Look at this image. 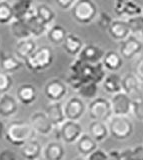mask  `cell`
Wrapping results in <instances>:
<instances>
[{"label": "cell", "mask_w": 143, "mask_h": 160, "mask_svg": "<svg viewBox=\"0 0 143 160\" xmlns=\"http://www.w3.org/2000/svg\"><path fill=\"white\" fill-rule=\"evenodd\" d=\"M36 132L29 122L14 120L6 125L4 138L14 146H22L28 140L35 138Z\"/></svg>", "instance_id": "1"}, {"label": "cell", "mask_w": 143, "mask_h": 160, "mask_svg": "<svg viewBox=\"0 0 143 160\" xmlns=\"http://www.w3.org/2000/svg\"><path fill=\"white\" fill-rule=\"evenodd\" d=\"M54 53L50 46L43 45L37 47L30 56L24 61V66L32 72H41L52 65Z\"/></svg>", "instance_id": "2"}, {"label": "cell", "mask_w": 143, "mask_h": 160, "mask_svg": "<svg viewBox=\"0 0 143 160\" xmlns=\"http://www.w3.org/2000/svg\"><path fill=\"white\" fill-rule=\"evenodd\" d=\"M71 16L77 23L87 25L98 16V6L93 0H76L70 9Z\"/></svg>", "instance_id": "3"}, {"label": "cell", "mask_w": 143, "mask_h": 160, "mask_svg": "<svg viewBox=\"0 0 143 160\" xmlns=\"http://www.w3.org/2000/svg\"><path fill=\"white\" fill-rule=\"evenodd\" d=\"M107 122L109 134L117 140H126L134 132V125L129 116L112 115Z\"/></svg>", "instance_id": "4"}, {"label": "cell", "mask_w": 143, "mask_h": 160, "mask_svg": "<svg viewBox=\"0 0 143 160\" xmlns=\"http://www.w3.org/2000/svg\"><path fill=\"white\" fill-rule=\"evenodd\" d=\"M87 109L89 117L95 121L107 122L113 115L110 101L104 97H96L92 99Z\"/></svg>", "instance_id": "5"}, {"label": "cell", "mask_w": 143, "mask_h": 160, "mask_svg": "<svg viewBox=\"0 0 143 160\" xmlns=\"http://www.w3.org/2000/svg\"><path fill=\"white\" fill-rule=\"evenodd\" d=\"M143 49V43L134 34H130L124 40L120 41L119 54L125 60H131L138 56Z\"/></svg>", "instance_id": "6"}, {"label": "cell", "mask_w": 143, "mask_h": 160, "mask_svg": "<svg viewBox=\"0 0 143 160\" xmlns=\"http://www.w3.org/2000/svg\"><path fill=\"white\" fill-rule=\"evenodd\" d=\"M59 134L63 142L66 144L76 143L83 134V128L78 121L66 120L59 126Z\"/></svg>", "instance_id": "7"}, {"label": "cell", "mask_w": 143, "mask_h": 160, "mask_svg": "<svg viewBox=\"0 0 143 160\" xmlns=\"http://www.w3.org/2000/svg\"><path fill=\"white\" fill-rule=\"evenodd\" d=\"M67 84L63 80L53 78L45 84L44 86V95L49 100V102H57L66 96Z\"/></svg>", "instance_id": "8"}, {"label": "cell", "mask_w": 143, "mask_h": 160, "mask_svg": "<svg viewBox=\"0 0 143 160\" xmlns=\"http://www.w3.org/2000/svg\"><path fill=\"white\" fill-rule=\"evenodd\" d=\"M63 108L66 120H72V121H78L81 119L87 110L85 102L79 96L69 98L63 105Z\"/></svg>", "instance_id": "9"}, {"label": "cell", "mask_w": 143, "mask_h": 160, "mask_svg": "<svg viewBox=\"0 0 143 160\" xmlns=\"http://www.w3.org/2000/svg\"><path fill=\"white\" fill-rule=\"evenodd\" d=\"M113 115L129 116L132 109V99L123 91L113 94L109 100Z\"/></svg>", "instance_id": "10"}, {"label": "cell", "mask_w": 143, "mask_h": 160, "mask_svg": "<svg viewBox=\"0 0 143 160\" xmlns=\"http://www.w3.org/2000/svg\"><path fill=\"white\" fill-rule=\"evenodd\" d=\"M29 123L36 134L38 133L43 135V136L50 134L54 127L44 111H36L32 113L30 115V118H29Z\"/></svg>", "instance_id": "11"}, {"label": "cell", "mask_w": 143, "mask_h": 160, "mask_svg": "<svg viewBox=\"0 0 143 160\" xmlns=\"http://www.w3.org/2000/svg\"><path fill=\"white\" fill-rule=\"evenodd\" d=\"M140 80L134 73H126L122 76V91L132 100L143 96Z\"/></svg>", "instance_id": "12"}, {"label": "cell", "mask_w": 143, "mask_h": 160, "mask_svg": "<svg viewBox=\"0 0 143 160\" xmlns=\"http://www.w3.org/2000/svg\"><path fill=\"white\" fill-rule=\"evenodd\" d=\"M105 54L104 49L95 44H87L84 45L80 53L77 55V58L82 62L94 64L97 62H101V60Z\"/></svg>", "instance_id": "13"}, {"label": "cell", "mask_w": 143, "mask_h": 160, "mask_svg": "<svg viewBox=\"0 0 143 160\" xmlns=\"http://www.w3.org/2000/svg\"><path fill=\"white\" fill-rule=\"evenodd\" d=\"M19 102L15 96L5 93L0 95V117L7 119L13 117L18 112Z\"/></svg>", "instance_id": "14"}, {"label": "cell", "mask_w": 143, "mask_h": 160, "mask_svg": "<svg viewBox=\"0 0 143 160\" xmlns=\"http://www.w3.org/2000/svg\"><path fill=\"white\" fill-rule=\"evenodd\" d=\"M142 11L143 8L133 0L114 3V12L118 17H121V19H128L133 16H137V15L142 14Z\"/></svg>", "instance_id": "15"}, {"label": "cell", "mask_w": 143, "mask_h": 160, "mask_svg": "<svg viewBox=\"0 0 143 160\" xmlns=\"http://www.w3.org/2000/svg\"><path fill=\"white\" fill-rule=\"evenodd\" d=\"M109 36L115 41H122L131 34L126 19H113L109 28L107 29Z\"/></svg>", "instance_id": "16"}, {"label": "cell", "mask_w": 143, "mask_h": 160, "mask_svg": "<svg viewBox=\"0 0 143 160\" xmlns=\"http://www.w3.org/2000/svg\"><path fill=\"white\" fill-rule=\"evenodd\" d=\"M38 92L36 87L30 83L21 84L17 88L16 99L19 103L23 105H31L36 101Z\"/></svg>", "instance_id": "17"}, {"label": "cell", "mask_w": 143, "mask_h": 160, "mask_svg": "<svg viewBox=\"0 0 143 160\" xmlns=\"http://www.w3.org/2000/svg\"><path fill=\"white\" fill-rule=\"evenodd\" d=\"M47 117L51 121L53 126H60L62 123L66 121L65 114H64V108L61 101L57 102H49L45 107V111Z\"/></svg>", "instance_id": "18"}, {"label": "cell", "mask_w": 143, "mask_h": 160, "mask_svg": "<svg viewBox=\"0 0 143 160\" xmlns=\"http://www.w3.org/2000/svg\"><path fill=\"white\" fill-rule=\"evenodd\" d=\"M37 48V44L33 38H26L22 40H18L17 43L14 46V55L20 59L21 61L25 60L35 51Z\"/></svg>", "instance_id": "19"}, {"label": "cell", "mask_w": 143, "mask_h": 160, "mask_svg": "<svg viewBox=\"0 0 143 160\" xmlns=\"http://www.w3.org/2000/svg\"><path fill=\"white\" fill-rule=\"evenodd\" d=\"M24 66V62L18 59L15 55L9 54L5 51L0 52V67L6 73H14L19 71Z\"/></svg>", "instance_id": "20"}, {"label": "cell", "mask_w": 143, "mask_h": 160, "mask_svg": "<svg viewBox=\"0 0 143 160\" xmlns=\"http://www.w3.org/2000/svg\"><path fill=\"white\" fill-rule=\"evenodd\" d=\"M62 47L64 51L70 56L77 57V55L80 53L82 48L84 47V42L78 35L74 33H67L62 43Z\"/></svg>", "instance_id": "21"}, {"label": "cell", "mask_w": 143, "mask_h": 160, "mask_svg": "<svg viewBox=\"0 0 143 160\" xmlns=\"http://www.w3.org/2000/svg\"><path fill=\"white\" fill-rule=\"evenodd\" d=\"M42 150L43 148L41 144L35 138L28 140L20 146V153L22 157L26 160H38L42 154Z\"/></svg>", "instance_id": "22"}, {"label": "cell", "mask_w": 143, "mask_h": 160, "mask_svg": "<svg viewBox=\"0 0 143 160\" xmlns=\"http://www.w3.org/2000/svg\"><path fill=\"white\" fill-rule=\"evenodd\" d=\"M14 19H26L35 13L33 0H20L12 4Z\"/></svg>", "instance_id": "23"}, {"label": "cell", "mask_w": 143, "mask_h": 160, "mask_svg": "<svg viewBox=\"0 0 143 160\" xmlns=\"http://www.w3.org/2000/svg\"><path fill=\"white\" fill-rule=\"evenodd\" d=\"M123 59L119 52L115 50H108L105 52L101 62L106 70H109L111 72H116L123 66Z\"/></svg>", "instance_id": "24"}, {"label": "cell", "mask_w": 143, "mask_h": 160, "mask_svg": "<svg viewBox=\"0 0 143 160\" xmlns=\"http://www.w3.org/2000/svg\"><path fill=\"white\" fill-rule=\"evenodd\" d=\"M42 154L45 160H62L65 156V149L58 141H51L43 148Z\"/></svg>", "instance_id": "25"}, {"label": "cell", "mask_w": 143, "mask_h": 160, "mask_svg": "<svg viewBox=\"0 0 143 160\" xmlns=\"http://www.w3.org/2000/svg\"><path fill=\"white\" fill-rule=\"evenodd\" d=\"M88 132L90 136L95 140L97 143L104 141L109 135V130L106 122L102 121H95L92 120L88 127Z\"/></svg>", "instance_id": "26"}, {"label": "cell", "mask_w": 143, "mask_h": 160, "mask_svg": "<svg viewBox=\"0 0 143 160\" xmlns=\"http://www.w3.org/2000/svg\"><path fill=\"white\" fill-rule=\"evenodd\" d=\"M76 147L79 154L83 157H87L91 152L98 148V143L93 139L89 134L83 133L80 138L77 140Z\"/></svg>", "instance_id": "27"}, {"label": "cell", "mask_w": 143, "mask_h": 160, "mask_svg": "<svg viewBox=\"0 0 143 160\" xmlns=\"http://www.w3.org/2000/svg\"><path fill=\"white\" fill-rule=\"evenodd\" d=\"M103 89L109 94H116L122 91V77L115 72H111L105 76L102 81Z\"/></svg>", "instance_id": "28"}, {"label": "cell", "mask_w": 143, "mask_h": 160, "mask_svg": "<svg viewBox=\"0 0 143 160\" xmlns=\"http://www.w3.org/2000/svg\"><path fill=\"white\" fill-rule=\"evenodd\" d=\"M26 25L28 27L29 32L31 34V37H40L43 36L44 34H46L48 26L44 24L40 19H39L35 13L32 14L31 16H29L25 19Z\"/></svg>", "instance_id": "29"}, {"label": "cell", "mask_w": 143, "mask_h": 160, "mask_svg": "<svg viewBox=\"0 0 143 160\" xmlns=\"http://www.w3.org/2000/svg\"><path fill=\"white\" fill-rule=\"evenodd\" d=\"M10 32L12 36L17 40H22L31 37L25 19H13L10 22Z\"/></svg>", "instance_id": "30"}, {"label": "cell", "mask_w": 143, "mask_h": 160, "mask_svg": "<svg viewBox=\"0 0 143 160\" xmlns=\"http://www.w3.org/2000/svg\"><path fill=\"white\" fill-rule=\"evenodd\" d=\"M67 35V30L61 24H54L48 27L46 36L48 41L53 45H62Z\"/></svg>", "instance_id": "31"}, {"label": "cell", "mask_w": 143, "mask_h": 160, "mask_svg": "<svg viewBox=\"0 0 143 160\" xmlns=\"http://www.w3.org/2000/svg\"><path fill=\"white\" fill-rule=\"evenodd\" d=\"M35 15L48 27L52 24L56 17V13L52 7L45 3H40L35 7Z\"/></svg>", "instance_id": "32"}, {"label": "cell", "mask_w": 143, "mask_h": 160, "mask_svg": "<svg viewBox=\"0 0 143 160\" xmlns=\"http://www.w3.org/2000/svg\"><path fill=\"white\" fill-rule=\"evenodd\" d=\"M98 84L92 81H87L83 83L81 86L77 89V93L81 98H86V99H94L97 97L98 93Z\"/></svg>", "instance_id": "33"}, {"label": "cell", "mask_w": 143, "mask_h": 160, "mask_svg": "<svg viewBox=\"0 0 143 160\" xmlns=\"http://www.w3.org/2000/svg\"><path fill=\"white\" fill-rule=\"evenodd\" d=\"M13 19L14 12L12 4L6 0L0 1V24H10Z\"/></svg>", "instance_id": "34"}, {"label": "cell", "mask_w": 143, "mask_h": 160, "mask_svg": "<svg viewBox=\"0 0 143 160\" xmlns=\"http://www.w3.org/2000/svg\"><path fill=\"white\" fill-rule=\"evenodd\" d=\"M131 34H141L143 30V14L126 19Z\"/></svg>", "instance_id": "35"}, {"label": "cell", "mask_w": 143, "mask_h": 160, "mask_svg": "<svg viewBox=\"0 0 143 160\" xmlns=\"http://www.w3.org/2000/svg\"><path fill=\"white\" fill-rule=\"evenodd\" d=\"M13 86V78L11 74L0 70V95L8 93Z\"/></svg>", "instance_id": "36"}, {"label": "cell", "mask_w": 143, "mask_h": 160, "mask_svg": "<svg viewBox=\"0 0 143 160\" xmlns=\"http://www.w3.org/2000/svg\"><path fill=\"white\" fill-rule=\"evenodd\" d=\"M105 76H106V69L103 66L102 62H97L93 64L91 81L97 84H100L104 80Z\"/></svg>", "instance_id": "37"}, {"label": "cell", "mask_w": 143, "mask_h": 160, "mask_svg": "<svg viewBox=\"0 0 143 160\" xmlns=\"http://www.w3.org/2000/svg\"><path fill=\"white\" fill-rule=\"evenodd\" d=\"M131 113L139 121H143V96L132 100Z\"/></svg>", "instance_id": "38"}, {"label": "cell", "mask_w": 143, "mask_h": 160, "mask_svg": "<svg viewBox=\"0 0 143 160\" xmlns=\"http://www.w3.org/2000/svg\"><path fill=\"white\" fill-rule=\"evenodd\" d=\"M113 21L112 16L107 12H100L98 13L97 16V23L99 25V27L103 30H107L109 28L110 24Z\"/></svg>", "instance_id": "39"}, {"label": "cell", "mask_w": 143, "mask_h": 160, "mask_svg": "<svg viewBox=\"0 0 143 160\" xmlns=\"http://www.w3.org/2000/svg\"><path fill=\"white\" fill-rule=\"evenodd\" d=\"M108 160H130L129 159V148L125 150H112L108 152Z\"/></svg>", "instance_id": "40"}, {"label": "cell", "mask_w": 143, "mask_h": 160, "mask_svg": "<svg viewBox=\"0 0 143 160\" xmlns=\"http://www.w3.org/2000/svg\"><path fill=\"white\" fill-rule=\"evenodd\" d=\"M86 81H84L79 75H77V74H73V73H70L68 75V77H67V80H66V84L68 85H70V86L73 88V89H75L76 91H77V89L79 88L81 85L83 83H85Z\"/></svg>", "instance_id": "41"}, {"label": "cell", "mask_w": 143, "mask_h": 160, "mask_svg": "<svg viewBox=\"0 0 143 160\" xmlns=\"http://www.w3.org/2000/svg\"><path fill=\"white\" fill-rule=\"evenodd\" d=\"M130 160H143V146L138 145L134 148H129Z\"/></svg>", "instance_id": "42"}, {"label": "cell", "mask_w": 143, "mask_h": 160, "mask_svg": "<svg viewBox=\"0 0 143 160\" xmlns=\"http://www.w3.org/2000/svg\"><path fill=\"white\" fill-rule=\"evenodd\" d=\"M86 160H108V154L103 150L97 148L88 155Z\"/></svg>", "instance_id": "43"}, {"label": "cell", "mask_w": 143, "mask_h": 160, "mask_svg": "<svg viewBox=\"0 0 143 160\" xmlns=\"http://www.w3.org/2000/svg\"><path fill=\"white\" fill-rule=\"evenodd\" d=\"M0 160H18L17 154L8 148H4L0 151Z\"/></svg>", "instance_id": "44"}, {"label": "cell", "mask_w": 143, "mask_h": 160, "mask_svg": "<svg viewBox=\"0 0 143 160\" xmlns=\"http://www.w3.org/2000/svg\"><path fill=\"white\" fill-rule=\"evenodd\" d=\"M134 74L141 82H143V55L137 59L134 66Z\"/></svg>", "instance_id": "45"}, {"label": "cell", "mask_w": 143, "mask_h": 160, "mask_svg": "<svg viewBox=\"0 0 143 160\" xmlns=\"http://www.w3.org/2000/svg\"><path fill=\"white\" fill-rule=\"evenodd\" d=\"M76 0H55L57 6L62 10H70Z\"/></svg>", "instance_id": "46"}, {"label": "cell", "mask_w": 143, "mask_h": 160, "mask_svg": "<svg viewBox=\"0 0 143 160\" xmlns=\"http://www.w3.org/2000/svg\"><path fill=\"white\" fill-rule=\"evenodd\" d=\"M5 128H6V125L4 123L1 118H0V141L4 138V134H5Z\"/></svg>", "instance_id": "47"}, {"label": "cell", "mask_w": 143, "mask_h": 160, "mask_svg": "<svg viewBox=\"0 0 143 160\" xmlns=\"http://www.w3.org/2000/svg\"><path fill=\"white\" fill-rule=\"evenodd\" d=\"M114 2H125V1H129V0H113Z\"/></svg>", "instance_id": "48"}, {"label": "cell", "mask_w": 143, "mask_h": 160, "mask_svg": "<svg viewBox=\"0 0 143 160\" xmlns=\"http://www.w3.org/2000/svg\"><path fill=\"white\" fill-rule=\"evenodd\" d=\"M74 160H86L84 157H78V158H76V159H74Z\"/></svg>", "instance_id": "49"}, {"label": "cell", "mask_w": 143, "mask_h": 160, "mask_svg": "<svg viewBox=\"0 0 143 160\" xmlns=\"http://www.w3.org/2000/svg\"><path fill=\"white\" fill-rule=\"evenodd\" d=\"M17 1H20V0H13V2H17Z\"/></svg>", "instance_id": "50"}, {"label": "cell", "mask_w": 143, "mask_h": 160, "mask_svg": "<svg viewBox=\"0 0 143 160\" xmlns=\"http://www.w3.org/2000/svg\"><path fill=\"white\" fill-rule=\"evenodd\" d=\"M141 36H142V38H143V30H142V32H141Z\"/></svg>", "instance_id": "51"}, {"label": "cell", "mask_w": 143, "mask_h": 160, "mask_svg": "<svg viewBox=\"0 0 143 160\" xmlns=\"http://www.w3.org/2000/svg\"><path fill=\"white\" fill-rule=\"evenodd\" d=\"M0 43H1V40H0Z\"/></svg>", "instance_id": "52"}, {"label": "cell", "mask_w": 143, "mask_h": 160, "mask_svg": "<svg viewBox=\"0 0 143 160\" xmlns=\"http://www.w3.org/2000/svg\"><path fill=\"white\" fill-rule=\"evenodd\" d=\"M142 8H143V7H142ZM142 14H143V11H142Z\"/></svg>", "instance_id": "53"}, {"label": "cell", "mask_w": 143, "mask_h": 160, "mask_svg": "<svg viewBox=\"0 0 143 160\" xmlns=\"http://www.w3.org/2000/svg\"><path fill=\"white\" fill-rule=\"evenodd\" d=\"M0 1H2V0H0Z\"/></svg>", "instance_id": "54"}]
</instances>
